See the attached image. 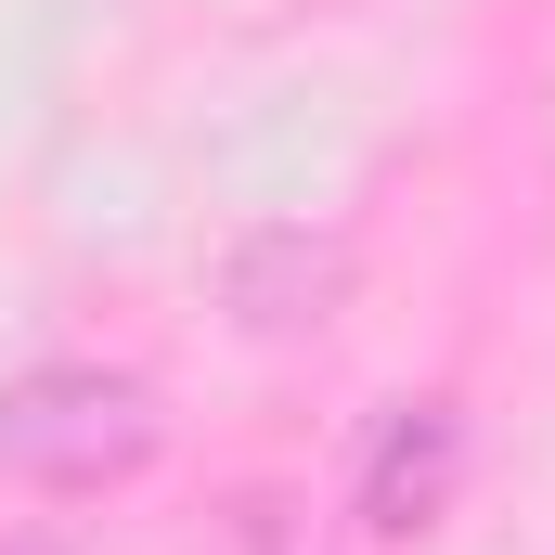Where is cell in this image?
<instances>
[{
    "instance_id": "obj_1",
    "label": "cell",
    "mask_w": 555,
    "mask_h": 555,
    "mask_svg": "<svg viewBox=\"0 0 555 555\" xmlns=\"http://www.w3.org/2000/svg\"><path fill=\"white\" fill-rule=\"evenodd\" d=\"M155 388L117 362H39L0 388V478H39V491H117L155 465Z\"/></svg>"
},
{
    "instance_id": "obj_2",
    "label": "cell",
    "mask_w": 555,
    "mask_h": 555,
    "mask_svg": "<svg viewBox=\"0 0 555 555\" xmlns=\"http://www.w3.org/2000/svg\"><path fill=\"white\" fill-rule=\"evenodd\" d=\"M452 465H465V439H452V414H401L388 439H375V478H362V517L401 543V530H426L439 517V491H452Z\"/></svg>"
},
{
    "instance_id": "obj_3",
    "label": "cell",
    "mask_w": 555,
    "mask_h": 555,
    "mask_svg": "<svg viewBox=\"0 0 555 555\" xmlns=\"http://www.w3.org/2000/svg\"><path fill=\"white\" fill-rule=\"evenodd\" d=\"M0 555H78V543H52V530H13V517H0Z\"/></svg>"
}]
</instances>
